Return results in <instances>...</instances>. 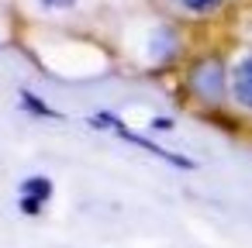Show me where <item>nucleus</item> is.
Wrapping results in <instances>:
<instances>
[{
  "label": "nucleus",
  "instance_id": "obj_1",
  "mask_svg": "<svg viewBox=\"0 0 252 248\" xmlns=\"http://www.w3.org/2000/svg\"><path fill=\"white\" fill-rule=\"evenodd\" d=\"M187 86L193 97H200L204 104H218L224 97V62L218 55H207V59H197L190 66V76H187Z\"/></svg>",
  "mask_w": 252,
  "mask_h": 248
},
{
  "label": "nucleus",
  "instance_id": "obj_2",
  "mask_svg": "<svg viewBox=\"0 0 252 248\" xmlns=\"http://www.w3.org/2000/svg\"><path fill=\"white\" fill-rule=\"evenodd\" d=\"M90 124H97V128H114L125 141H131V145H138V148H145V152H152V155H159V159L173 162L176 169H193V162H190V159H183V155H176V152H169V148H162V145H156V141H149V138H142V135H135V131H131L128 124H121L111 110L94 114V117H90Z\"/></svg>",
  "mask_w": 252,
  "mask_h": 248
},
{
  "label": "nucleus",
  "instance_id": "obj_3",
  "mask_svg": "<svg viewBox=\"0 0 252 248\" xmlns=\"http://www.w3.org/2000/svg\"><path fill=\"white\" fill-rule=\"evenodd\" d=\"M49 196H52V179H45V176H32V179H25L21 183V196H18V207L25 210V214H38L45 203H49Z\"/></svg>",
  "mask_w": 252,
  "mask_h": 248
},
{
  "label": "nucleus",
  "instance_id": "obj_4",
  "mask_svg": "<svg viewBox=\"0 0 252 248\" xmlns=\"http://www.w3.org/2000/svg\"><path fill=\"white\" fill-rule=\"evenodd\" d=\"M231 97L242 110H252V55H245L231 73Z\"/></svg>",
  "mask_w": 252,
  "mask_h": 248
},
{
  "label": "nucleus",
  "instance_id": "obj_5",
  "mask_svg": "<svg viewBox=\"0 0 252 248\" xmlns=\"http://www.w3.org/2000/svg\"><path fill=\"white\" fill-rule=\"evenodd\" d=\"M21 104H25V107H28V110H32L35 117H59V114H56V110H52L49 104H42V100H38V97H35L32 90H21Z\"/></svg>",
  "mask_w": 252,
  "mask_h": 248
},
{
  "label": "nucleus",
  "instance_id": "obj_6",
  "mask_svg": "<svg viewBox=\"0 0 252 248\" xmlns=\"http://www.w3.org/2000/svg\"><path fill=\"white\" fill-rule=\"evenodd\" d=\"M180 4L187 7V11H193V14H207V11H214L221 0H180Z\"/></svg>",
  "mask_w": 252,
  "mask_h": 248
},
{
  "label": "nucleus",
  "instance_id": "obj_7",
  "mask_svg": "<svg viewBox=\"0 0 252 248\" xmlns=\"http://www.w3.org/2000/svg\"><path fill=\"white\" fill-rule=\"evenodd\" d=\"M42 4H45V7H73L76 0H42Z\"/></svg>",
  "mask_w": 252,
  "mask_h": 248
}]
</instances>
